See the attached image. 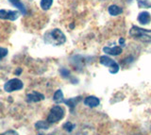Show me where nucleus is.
Masks as SVG:
<instances>
[{"label":"nucleus","instance_id":"obj_1","mask_svg":"<svg viewBox=\"0 0 151 135\" xmlns=\"http://www.w3.org/2000/svg\"><path fill=\"white\" fill-rule=\"evenodd\" d=\"M129 35L133 39L138 40L142 43L151 44V29H145L133 26L129 29Z\"/></svg>","mask_w":151,"mask_h":135},{"label":"nucleus","instance_id":"obj_2","mask_svg":"<svg viewBox=\"0 0 151 135\" xmlns=\"http://www.w3.org/2000/svg\"><path fill=\"white\" fill-rule=\"evenodd\" d=\"M45 40L47 44H50L52 45H60L65 43L66 37L60 29H55L45 34Z\"/></svg>","mask_w":151,"mask_h":135},{"label":"nucleus","instance_id":"obj_3","mask_svg":"<svg viewBox=\"0 0 151 135\" xmlns=\"http://www.w3.org/2000/svg\"><path fill=\"white\" fill-rule=\"evenodd\" d=\"M64 109L60 106H54L49 111V114L47 116V122L49 124L58 123L64 117Z\"/></svg>","mask_w":151,"mask_h":135},{"label":"nucleus","instance_id":"obj_4","mask_svg":"<svg viewBox=\"0 0 151 135\" xmlns=\"http://www.w3.org/2000/svg\"><path fill=\"white\" fill-rule=\"evenodd\" d=\"M99 62L109 67V70H110L111 74H116L119 71V65H118V63L115 62L110 57H108V56H101L99 58Z\"/></svg>","mask_w":151,"mask_h":135},{"label":"nucleus","instance_id":"obj_5","mask_svg":"<svg viewBox=\"0 0 151 135\" xmlns=\"http://www.w3.org/2000/svg\"><path fill=\"white\" fill-rule=\"evenodd\" d=\"M24 84L23 82L18 80V78H12V80H9L7 81L4 85V90L8 92V93H12L14 91H18L23 89Z\"/></svg>","mask_w":151,"mask_h":135},{"label":"nucleus","instance_id":"obj_6","mask_svg":"<svg viewBox=\"0 0 151 135\" xmlns=\"http://www.w3.org/2000/svg\"><path fill=\"white\" fill-rule=\"evenodd\" d=\"M0 18L1 19H8L11 21H14L18 18V11H0Z\"/></svg>","mask_w":151,"mask_h":135},{"label":"nucleus","instance_id":"obj_7","mask_svg":"<svg viewBox=\"0 0 151 135\" xmlns=\"http://www.w3.org/2000/svg\"><path fill=\"white\" fill-rule=\"evenodd\" d=\"M44 99H45V96L41 94V93H38L35 91L27 96V101L28 103H31V102H39Z\"/></svg>","mask_w":151,"mask_h":135},{"label":"nucleus","instance_id":"obj_8","mask_svg":"<svg viewBox=\"0 0 151 135\" xmlns=\"http://www.w3.org/2000/svg\"><path fill=\"white\" fill-rule=\"evenodd\" d=\"M100 103V100L99 98H97L96 96H87L86 98L84 99V104L90 107V108H94V107H97Z\"/></svg>","mask_w":151,"mask_h":135},{"label":"nucleus","instance_id":"obj_9","mask_svg":"<svg viewBox=\"0 0 151 135\" xmlns=\"http://www.w3.org/2000/svg\"><path fill=\"white\" fill-rule=\"evenodd\" d=\"M138 21L142 25H148L151 22V15L147 11H142L138 14Z\"/></svg>","mask_w":151,"mask_h":135},{"label":"nucleus","instance_id":"obj_10","mask_svg":"<svg viewBox=\"0 0 151 135\" xmlns=\"http://www.w3.org/2000/svg\"><path fill=\"white\" fill-rule=\"evenodd\" d=\"M103 51L108 55H111V56H118L122 53V47L121 46H113V47H104Z\"/></svg>","mask_w":151,"mask_h":135},{"label":"nucleus","instance_id":"obj_11","mask_svg":"<svg viewBox=\"0 0 151 135\" xmlns=\"http://www.w3.org/2000/svg\"><path fill=\"white\" fill-rule=\"evenodd\" d=\"M80 100H81V96H78V97H74V98H69L67 100H63V103L67 105L71 109V111H73L75 109L76 105H77Z\"/></svg>","mask_w":151,"mask_h":135},{"label":"nucleus","instance_id":"obj_12","mask_svg":"<svg viewBox=\"0 0 151 135\" xmlns=\"http://www.w3.org/2000/svg\"><path fill=\"white\" fill-rule=\"evenodd\" d=\"M108 11L111 15L117 16V15L121 14V13H123V9L117 5H111L108 9Z\"/></svg>","mask_w":151,"mask_h":135},{"label":"nucleus","instance_id":"obj_13","mask_svg":"<svg viewBox=\"0 0 151 135\" xmlns=\"http://www.w3.org/2000/svg\"><path fill=\"white\" fill-rule=\"evenodd\" d=\"M9 3H12L13 6H15L16 8H18L19 10H20V11L23 13V14H26L27 13V11H26V8L25 6L23 5V4L21 3L20 0H9Z\"/></svg>","mask_w":151,"mask_h":135},{"label":"nucleus","instance_id":"obj_14","mask_svg":"<svg viewBox=\"0 0 151 135\" xmlns=\"http://www.w3.org/2000/svg\"><path fill=\"white\" fill-rule=\"evenodd\" d=\"M53 99L56 103H61V102H63V93L61 90H58L55 92L54 94V96H53Z\"/></svg>","mask_w":151,"mask_h":135},{"label":"nucleus","instance_id":"obj_15","mask_svg":"<svg viewBox=\"0 0 151 135\" xmlns=\"http://www.w3.org/2000/svg\"><path fill=\"white\" fill-rule=\"evenodd\" d=\"M139 8L142 9H150L151 8V0H137Z\"/></svg>","mask_w":151,"mask_h":135},{"label":"nucleus","instance_id":"obj_16","mask_svg":"<svg viewBox=\"0 0 151 135\" xmlns=\"http://www.w3.org/2000/svg\"><path fill=\"white\" fill-rule=\"evenodd\" d=\"M35 128L37 129H47L49 128V123L47 121H38L35 124Z\"/></svg>","mask_w":151,"mask_h":135},{"label":"nucleus","instance_id":"obj_17","mask_svg":"<svg viewBox=\"0 0 151 135\" xmlns=\"http://www.w3.org/2000/svg\"><path fill=\"white\" fill-rule=\"evenodd\" d=\"M52 4H53V0H41V8L44 11L49 10Z\"/></svg>","mask_w":151,"mask_h":135},{"label":"nucleus","instance_id":"obj_18","mask_svg":"<svg viewBox=\"0 0 151 135\" xmlns=\"http://www.w3.org/2000/svg\"><path fill=\"white\" fill-rule=\"evenodd\" d=\"M76 127V125L72 124V123H70V122H66L63 126V128L66 130V131H68V132H71L72 130L75 129Z\"/></svg>","mask_w":151,"mask_h":135},{"label":"nucleus","instance_id":"obj_19","mask_svg":"<svg viewBox=\"0 0 151 135\" xmlns=\"http://www.w3.org/2000/svg\"><path fill=\"white\" fill-rule=\"evenodd\" d=\"M60 75L61 77H63V78H68L70 76V71L68 70V69H66V68H63V69H60Z\"/></svg>","mask_w":151,"mask_h":135},{"label":"nucleus","instance_id":"obj_20","mask_svg":"<svg viewBox=\"0 0 151 135\" xmlns=\"http://www.w3.org/2000/svg\"><path fill=\"white\" fill-rule=\"evenodd\" d=\"M7 55H8V49L0 47V60L3 59L4 57H6Z\"/></svg>","mask_w":151,"mask_h":135},{"label":"nucleus","instance_id":"obj_21","mask_svg":"<svg viewBox=\"0 0 151 135\" xmlns=\"http://www.w3.org/2000/svg\"><path fill=\"white\" fill-rule=\"evenodd\" d=\"M0 135H18V133L16 131H14V130H8V131L4 132Z\"/></svg>","mask_w":151,"mask_h":135},{"label":"nucleus","instance_id":"obj_22","mask_svg":"<svg viewBox=\"0 0 151 135\" xmlns=\"http://www.w3.org/2000/svg\"><path fill=\"white\" fill-rule=\"evenodd\" d=\"M119 44H120L121 45H125V39H124V38H120V39H119Z\"/></svg>","mask_w":151,"mask_h":135},{"label":"nucleus","instance_id":"obj_23","mask_svg":"<svg viewBox=\"0 0 151 135\" xmlns=\"http://www.w3.org/2000/svg\"><path fill=\"white\" fill-rule=\"evenodd\" d=\"M20 73H21V69H19V70L16 72V74H17V75H19V74H20Z\"/></svg>","mask_w":151,"mask_h":135},{"label":"nucleus","instance_id":"obj_24","mask_svg":"<svg viewBox=\"0 0 151 135\" xmlns=\"http://www.w3.org/2000/svg\"><path fill=\"white\" fill-rule=\"evenodd\" d=\"M39 135H42V134H39Z\"/></svg>","mask_w":151,"mask_h":135}]
</instances>
